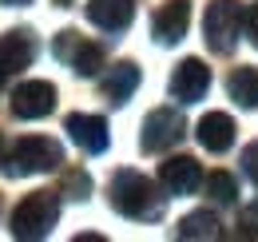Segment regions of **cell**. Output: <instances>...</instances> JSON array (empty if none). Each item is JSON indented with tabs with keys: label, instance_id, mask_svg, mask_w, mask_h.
I'll return each mask as SVG.
<instances>
[{
	"label": "cell",
	"instance_id": "8",
	"mask_svg": "<svg viewBox=\"0 0 258 242\" xmlns=\"http://www.w3.org/2000/svg\"><path fill=\"white\" fill-rule=\"evenodd\" d=\"M207 88H211V68L203 60H195V56H187V60L171 72V95H175L179 103H199V99L207 95Z\"/></svg>",
	"mask_w": 258,
	"mask_h": 242
},
{
	"label": "cell",
	"instance_id": "15",
	"mask_svg": "<svg viewBox=\"0 0 258 242\" xmlns=\"http://www.w3.org/2000/svg\"><path fill=\"white\" fill-rule=\"evenodd\" d=\"M226 91H230V99L238 107L254 111L258 107V68H234L230 80H226Z\"/></svg>",
	"mask_w": 258,
	"mask_h": 242
},
{
	"label": "cell",
	"instance_id": "7",
	"mask_svg": "<svg viewBox=\"0 0 258 242\" xmlns=\"http://www.w3.org/2000/svg\"><path fill=\"white\" fill-rule=\"evenodd\" d=\"M12 115L16 119H44L56 107V88L48 80H24L12 88Z\"/></svg>",
	"mask_w": 258,
	"mask_h": 242
},
{
	"label": "cell",
	"instance_id": "23",
	"mask_svg": "<svg viewBox=\"0 0 258 242\" xmlns=\"http://www.w3.org/2000/svg\"><path fill=\"white\" fill-rule=\"evenodd\" d=\"M56 4H68V0H56Z\"/></svg>",
	"mask_w": 258,
	"mask_h": 242
},
{
	"label": "cell",
	"instance_id": "18",
	"mask_svg": "<svg viewBox=\"0 0 258 242\" xmlns=\"http://www.w3.org/2000/svg\"><path fill=\"white\" fill-rule=\"evenodd\" d=\"M88 191H92V175H88V171H68V175H64V191H60V195L76 199V203H84Z\"/></svg>",
	"mask_w": 258,
	"mask_h": 242
},
{
	"label": "cell",
	"instance_id": "5",
	"mask_svg": "<svg viewBox=\"0 0 258 242\" xmlns=\"http://www.w3.org/2000/svg\"><path fill=\"white\" fill-rule=\"evenodd\" d=\"M179 139H183V115H179L175 107H155V111L143 119V127H139V147L147 155L167 151V147H175Z\"/></svg>",
	"mask_w": 258,
	"mask_h": 242
},
{
	"label": "cell",
	"instance_id": "10",
	"mask_svg": "<svg viewBox=\"0 0 258 242\" xmlns=\"http://www.w3.org/2000/svg\"><path fill=\"white\" fill-rule=\"evenodd\" d=\"M68 135H72V143L80 151H88V155L107 151V143H111V131H107L103 115H84V111L68 115Z\"/></svg>",
	"mask_w": 258,
	"mask_h": 242
},
{
	"label": "cell",
	"instance_id": "11",
	"mask_svg": "<svg viewBox=\"0 0 258 242\" xmlns=\"http://www.w3.org/2000/svg\"><path fill=\"white\" fill-rule=\"evenodd\" d=\"M159 183L167 187V195H191L203 187V167L191 155H171L159 167Z\"/></svg>",
	"mask_w": 258,
	"mask_h": 242
},
{
	"label": "cell",
	"instance_id": "1",
	"mask_svg": "<svg viewBox=\"0 0 258 242\" xmlns=\"http://www.w3.org/2000/svg\"><path fill=\"white\" fill-rule=\"evenodd\" d=\"M107 203H111V211H119L123 218H135V222H155L163 218V195L155 191V183L147 179V175H139V171H115L111 183H107Z\"/></svg>",
	"mask_w": 258,
	"mask_h": 242
},
{
	"label": "cell",
	"instance_id": "14",
	"mask_svg": "<svg viewBox=\"0 0 258 242\" xmlns=\"http://www.w3.org/2000/svg\"><path fill=\"white\" fill-rule=\"evenodd\" d=\"M139 80H143V76H139V68H135L131 60L115 64V68H111V76L103 80V95H107V103H115V107H119V103H127L131 91L139 88Z\"/></svg>",
	"mask_w": 258,
	"mask_h": 242
},
{
	"label": "cell",
	"instance_id": "19",
	"mask_svg": "<svg viewBox=\"0 0 258 242\" xmlns=\"http://www.w3.org/2000/svg\"><path fill=\"white\" fill-rule=\"evenodd\" d=\"M242 171H246V179H254V183H258V143L242 147Z\"/></svg>",
	"mask_w": 258,
	"mask_h": 242
},
{
	"label": "cell",
	"instance_id": "16",
	"mask_svg": "<svg viewBox=\"0 0 258 242\" xmlns=\"http://www.w3.org/2000/svg\"><path fill=\"white\" fill-rule=\"evenodd\" d=\"M175 234L187 238V242H195V238H219L223 230H219V218H215L211 211H195V214H187V218L175 226Z\"/></svg>",
	"mask_w": 258,
	"mask_h": 242
},
{
	"label": "cell",
	"instance_id": "6",
	"mask_svg": "<svg viewBox=\"0 0 258 242\" xmlns=\"http://www.w3.org/2000/svg\"><path fill=\"white\" fill-rule=\"evenodd\" d=\"M52 52H56V60H64L84 80H92L99 68H103V48H99L96 40H80L76 32H60V40H56Z\"/></svg>",
	"mask_w": 258,
	"mask_h": 242
},
{
	"label": "cell",
	"instance_id": "2",
	"mask_svg": "<svg viewBox=\"0 0 258 242\" xmlns=\"http://www.w3.org/2000/svg\"><path fill=\"white\" fill-rule=\"evenodd\" d=\"M56 218H60V195H52V191H32V195H24V199L16 203L8 230H12V238L36 242V238H48V234H52Z\"/></svg>",
	"mask_w": 258,
	"mask_h": 242
},
{
	"label": "cell",
	"instance_id": "3",
	"mask_svg": "<svg viewBox=\"0 0 258 242\" xmlns=\"http://www.w3.org/2000/svg\"><path fill=\"white\" fill-rule=\"evenodd\" d=\"M64 163V151L56 139H44V135H24L12 143V151L4 159V175L8 179H28V175H44V171H56Z\"/></svg>",
	"mask_w": 258,
	"mask_h": 242
},
{
	"label": "cell",
	"instance_id": "24",
	"mask_svg": "<svg viewBox=\"0 0 258 242\" xmlns=\"http://www.w3.org/2000/svg\"><path fill=\"white\" fill-rule=\"evenodd\" d=\"M254 211H258V203H254Z\"/></svg>",
	"mask_w": 258,
	"mask_h": 242
},
{
	"label": "cell",
	"instance_id": "12",
	"mask_svg": "<svg viewBox=\"0 0 258 242\" xmlns=\"http://www.w3.org/2000/svg\"><path fill=\"white\" fill-rule=\"evenodd\" d=\"M195 135H199V143L211 155L230 151V143H234V119H230L226 111H207V115L199 119V127H195Z\"/></svg>",
	"mask_w": 258,
	"mask_h": 242
},
{
	"label": "cell",
	"instance_id": "22",
	"mask_svg": "<svg viewBox=\"0 0 258 242\" xmlns=\"http://www.w3.org/2000/svg\"><path fill=\"white\" fill-rule=\"evenodd\" d=\"M4 4H28V0H4Z\"/></svg>",
	"mask_w": 258,
	"mask_h": 242
},
{
	"label": "cell",
	"instance_id": "17",
	"mask_svg": "<svg viewBox=\"0 0 258 242\" xmlns=\"http://www.w3.org/2000/svg\"><path fill=\"white\" fill-rule=\"evenodd\" d=\"M207 195H211L215 203H234V199H238V179L226 175V171H211V175H207Z\"/></svg>",
	"mask_w": 258,
	"mask_h": 242
},
{
	"label": "cell",
	"instance_id": "21",
	"mask_svg": "<svg viewBox=\"0 0 258 242\" xmlns=\"http://www.w3.org/2000/svg\"><path fill=\"white\" fill-rule=\"evenodd\" d=\"M4 80H8V68H4V64H0V88H4Z\"/></svg>",
	"mask_w": 258,
	"mask_h": 242
},
{
	"label": "cell",
	"instance_id": "4",
	"mask_svg": "<svg viewBox=\"0 0 258 242\" xmlns=\"http://www.w3.org/2000/svg\"><path fill=\"white\" fill-rule=\"evenodd\" d=\"M246 28V12H242V4L238 0H211L207 4V16H203V40H207V48L211 52H234V44H238V32Z\"/></svg>",
	"mask_w": 258,
	"mask_h": 242
},
{
	"label": "cell",
	"instance_id": "13",
	"mask_svg": "<svg viewBox=\"0 0 258 242\" xmlns=\"http://www.w3.org/2000/svg\"><path fill=\"white\" fill-rule=\"evenodd\" d=\"M88 20L103 32H123L135 20V0H92Z\"/></svg>",
	"mask_w": 258,
	"mask_h": 242
},
{
	"label": "cell",
	"instance_id": "20",
	"mask_svg": "<svg viewBox=\"0 0 258 242\" xmlns=\"http://www.w3.org/2000/svg\"><path fill=\"white\" fill-rule=\"evenodd\" d=\"M246 36H250V44L258 48V0L246 8Z\"/></svg>",
	"mask_w": 258,
	"mask_h": 242
},
{
	"label": "cell",
	"instance_id": "9",
	"mask_svg": "<svg viewBox=\"0 0 258 242\" xmlns=\"http://www.w3.org/2000/svg\"><path fill=\"white\" fill-rule=\"evenodd\" d=\"M187 24H191V4L187 0H167L151 20V36H155V44L167 48V44H179L187 36Z\"/></svg>",
	"mask_w": 258,
	"mask_h": 242
}]
</instances>
